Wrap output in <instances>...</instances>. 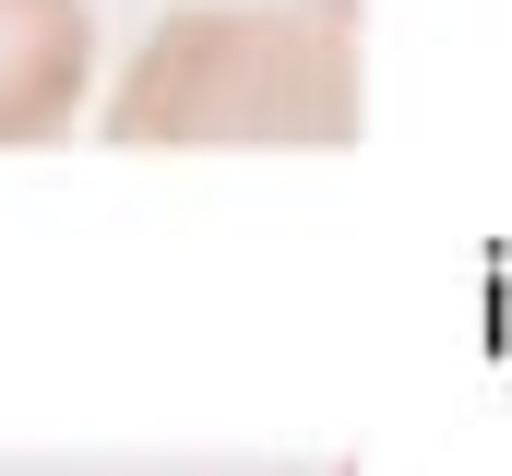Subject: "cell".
<instances>
[{
    "label": "cell",
    "instance_id": "6da1fadb",
    "mask_svg": "<svg viewBox=\"0 0 512 476\" xmlns=\"http://www.w3.org/2000/svg\"><path fill=\"white\" fill-rule=\"evenodd\" d=\"M108 143H358V24L298 12H167L108 84Z\"/></svg>",
    "mask_w": 512,
    "mask_h": 476
},
{
    "label": "cell",
    "instance_id": "7a4b0ae2",
    "mask_svg": "<svg viewBox=\"0 0 512 476\" xmlns=\"http://www.w3.org/2000/svg\"><path fill=\"white\" fill-rule=\"evenodd\" d=\"M96 72L84 0H0V143H60Z\"/></svg>",
    "mask_w": 512,
    "mask_h": 476
}]
</instances>
